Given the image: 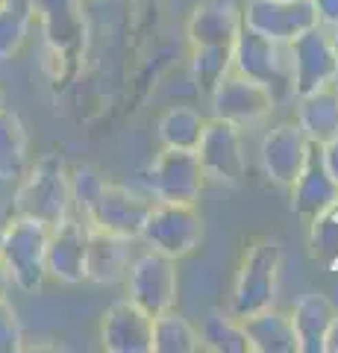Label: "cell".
<instances>
[{
  "instance_id": "cell-1",
  "label": "cell",
  "mask_w": 338,
  "mask_h": 353,
  "mask_svg": "<svg viewBox=\"0 0 338 353\" xmlns=\"http://www.w3.org/2000/svg\"><path fill=\"white\" fill-rule=\"evenodd\" d=\"M71 180V201L77 206L80 218L92 230H103V233H115L124 239H138L145 218L150 212L147 194H138L127 185L109 183L101 176V171L92 165H77L68 171Z\"/></svg>"
},
{
  "instance_id": "cell-2",
  "label": "cell",
  "mask_w": 338,
  "mask_h": 353,
  "mask_svg": "<svg viewBox=\"0 0 338 353\" xmlns=\"http://www.w3.org/2000/svg\"><path fill=\"white\" fill-rule=\"evenodd\" d=\"M74 201H71V180L68 168L59 157H45L32 168L24 171L18 180V192L12 197V215L36 218L47 227H56L59 221L71 215Z\"/></svg>"
},
{
  "instance_id": "cell-3",
  "label": "cell",
  "mask_w": 338,
  "mask_h": 353,
  "mask_svg": "<svg viewBox=\"0 0 338 353\" xmlns=\"http://www.w3.org/2000/svg\"><path fill=\"white\" fill-rule=\"evenodd\" d=\"M279 268H282V248L274 239H256L247 248L242 265L235 274L230 315L238 321L274 306L279 294Z\"/></svg>"
},
{
  "instance_id": "cell-4",
  "label": "cell",
  "mask_w": 338,
  "mask_h": 353,
  "mask_svg": "<svg viewBox=\"0 0 338 353\" xmlns=\"http://www.w3.org/2000/svg\"><path fill=\"white\" fill-rule=\"evenodd\" d=\"M47 233L50 227L36 218L9 215L3 245H0V262L9 271V280L15 289L27 294L39 292L47 280Z\"/></svg>"
},
{
  "instance_id": "cell-5",
  "label": "cell",
  "mask_w": 338,
  "mask_h": 353,
  "mask_svg": "<svg viewBox=\"0 0 338 353\" xmlns=\"http://www.w3.org/2000/svg\"><path fill=\"white\" fill-rule=\"evenodd\" d=\"M233 68L238 74L250 77V80L268 85L271 94L277 97V103L282 101V97H294L291 94L288 41L265 39L262 32L242 24V30H238V36L233 41Z\"/></svg>"
},
{
  "instance_id": "cell-6",
  "label": "cell",
  "mask_w": 338,
  "mask_h": 353,
  "mask_svg": "<svg viewBox=\"0 0 338 353\" xmlns=\"http://www.w3.org/2000/svg\"><path fill=\"white\" fill-rule=\"evenodd\" d=\"M138 239L147 241L150 250H159L171 259H182L203 241V218L194 203L154 201Z\"/></svg>"
},
{
  "instance_id": "cell-7",
  "label": "cell",
  "mask_w": 338,
  "mask_h": 353,
  "mask_svg": "<svg viewBox=\"0 0 338 353\" xmlns=\"http://www.w3.org/2000/svg\"><path fill=\"white\" fill-rule=\"evenodd\" d=\"M209 103H212L215 118H224L230 124H235L238 130H247V127H256L259 121H265L274 112L277 97L271 94L268 85H262L256 80H250V77L238 74L235 68H230L212 88Z\"/></svg>"
},
{
  "instance_id": "cell-8",
  "label": "cell",
  "mask_w": 338,
  "mask_h": 353,
  "mask_svg": "<svg viewBox=\"0 0 338 353\" xmlns=\"http://www.w3.org/2000/svg\"><path fill=\"white\" fill-rule=\"evenodd\" d=\"M124 280H127L129 301L138 303L154 318L168 312L177 303V292H180L177 259H171L159 250H147L136 256Z\"/></svg>"
},
{
  "instance_id": "cell-9",
  "label": "cell",
  "mask_w": 338,
  "mask_h": 353,
  "mask_svg": "<svg viewBox=\"0 0 338 353\" xmlns=\"http://www.w3.org/2000/svg\"><path fill=\"white\" fill-rule=\"evenodd\" d=\"M200 159V168L206 180L224 183V185H242L247 174V159H244V141L242 130L224 118H206L203 136L194 148Z\"/></svg>"
},
{
  "instance_id": "cell-10",
  "label": "cell",
  "mask_w": 338,
  "mask_h": 353,
  "mask_svg": "<svg viewBox=\"0 0 338 353\" xmlns=\"http://www.w3.org/2000/svg\"><path fill=\"white\" fill-rule=\"evenodd\" d=\"M291 53V94L300 97L335 83V50L330 27L312 24L288 41Z\"/></svg>"
},
{
  "instance_id": "cell-11",
  "label": "cell",
  "mask_w": 338,
  "mask_h": 353,
  "mask_svg": "<svg viewBox=\"0 0 338 353\" xmlns=\"http://www.w3.org/2000/svg\"><path fill=\"white\" fill-rule=\"evenodd\" d=\"M203 183H206V174L194 150L162 148V153L154 159V165L147 171V185L156 201L198 203Z\"/></svg>"
},
{
  "instance_id": "cell-12",
  "label": "cell",
  "mask_w": 338,
  "mask_h": 353,
  "mask_svg": "<svg viewBox=\"0 0 338 353\" xmlns=\"http://www.w3.org/2000/svg\"><path fill=\"white\" fill-rule=\"evenodd\" d=\"M242 21L274 41H291L303 30L318 24V15L309 0H247L242 6Z\"/></svg>"
},
{
  "instance_id": "cell-13",
  "label": "cell",
  "mask_w": 338,
  "mask_h": 353,
  "mask_svg": "<svg viewBox=\"0 0 338 353\" xmlns=\"http://www.w3.org/2000/svg\"><path fill=\"white\" fill-rule=\"evenodd\" d=\"M312 141L303 136V130L294 124H279L262 139V168H265V176L279 189H291L294 180L300 176L303 165H306Z\"/></svg>"
},
{
  "instance_id": "cell-14",
  "label": "cell",
  "mask_w": 338,
  "mask_h": 353,
  "mask_svg": "<svg viewBox=\"0 0 338 353\" xmlns=\"http://www.w3.org/2000/svg\"><path fill=\"white\" fill-rule=\"evenodd\" d=\"M101 345L109 353H150L154 350V315L138 303L118 301L103 312Z\"/></svg>"
},
{
  "instance_id": "cell-15",
  "label": "cell",
  "mask_w": 338,
  "mask_h": 353,
  "mask_svg": "<svg viewBox=\"0 0 338 353\" xmlns=\"http://www.w3.org/2000/svg\"><path fill=\"white\" fill-rule=\"evenodd\" d=\"M85 241H89V224L83 218L68 215L50 227L47 233V277L77 285L85 283Z\"/></svg>"
},
{
  "instance_id": "cell-16",
  "label": "cell",
  "mask_w": 338,
  "mask_h": 353,
  "mask_svg": "<svg viewBox=\"0 0 338 353\" xmlns=\"http://www.w3.org/2000/svg\"><path fill=\"white\" fill-rule=\"evenodd\" d=\"M242 24L244 21L238 0H203L194 6L185 32H189L191 48H233Z\"/></svg>"
},
{
  "instance_id": "cell-17",
  "label": "cell",
  "mask_w": 338,
  "mask_h": 353,
  "mask_svg": "<svg viewBox=\"0 0 338 353\" xmlns=\"http://www.w3.org/2000/svg\"><path fill=\"white\" fill-rule=\"evenodd\" d=\"M291 212L303 218L309 224L312 218H318L326 209H332L338 203V185L330 174H326L324 162H321V148L312 145L306 165H303L300 176L291 185Z\"/></svg>"
},
{
  "instance_id": "cell-18",
  "label": "cell",
  "mask_w": 338,
  "mask_h": 353,
  "mask_svg": "<svg viewBox=\"0 0 338 353\" xmlns=\"http://www.w3.org/2000/svg\"><path fill=\"white\" fill-rule=\"evenodd\" d=\"M129 265H133V239L89 227V241H85V280H92L97 285H112L127 277Z\"/></svg>"
},
{
  "instance_id": "cell-19",
  "label": "cell",
  "mask_w": 338,
  "mask_h": 353,
  "mask_svg": "<svg viewBox=\"0 0 338 353\" xmlns=\"http://www.w3.org/2000/svg\"><path fill=\"white\" fill-rule=\"evenodd\" d=\"M36 3V21L41 24L45 41L56 53L68 57L80 48L83 39V12L80 0H32Z\"/></svg>"
},
{
  "instance_id": "cell-20",
  "label": "cell",
  "mask_w": 338,
  "mask_h": 353,
  "mask_svg": "<svg viewBox=\"0 0 338 353\" xmlns=\"http://www.w3.org/2000/svg\"><path fill=\"white\" fill-rule=\"evenodd\" d=\"M338 309L326 294L309 292L294 303L291 312V327L297 336V353H324V339L326 330L335 321Z\"/></svg>"
},
{
  "instance_id": "cell-21",
  "label": "cell",
  "mask_w": 338,
  "mask_h": 353,
  "mask_svg": "<svg viewBox=\"0 0 338 353\" xmlns=\"http://www.w3.org/2000/svg\"><path fill=\"white\" fill-rule=\"evenodd\" d=\"M297 127L312 145H324L338 136V88L321 85L297 97Z\"/></svg>"
},
{
  "instance_id": "cell-22",
  "label": "cell",
  "mask_w": 338,
  "mask_h": 353,
  "mask_svg": "<svg viewBox=\"0 0 338 353\" xmlns=\"http://www.w3.org/2000/svg\"><path fill=\"white\" fill-rule=\"evenodd\" d=\"M250 350L253 353H297V336L291 327V315L268 306L242 321Z\"/></svg>"
},
{
  "instance_id": "cell-23",
  "label": "cell",
  "mask_w": 338,
  "mask_h": 353,
  "mask_svg": "<svg viewBox=\"0 0 338 353\" xmlns=\"http://www.w3.org/2000/svg\"><path fill=\"white\" fill-rule=\"evenodd\" d=\"M30 168V136L18 112L0 109V180L15 183Z\"/></svg>"
},
{
  "instance_id": "cell-24",
  "label": "cell",
  "mask_w": 338,
  "mask_h": 353,
  "mask_svg": "<svg viewBox=\"0 0 338 353\" xmlns=\"http://www.w3.org/2000/svg\"><path fill=\"white\" fill-rule=\"evenodd\" d=\"M32 24H36L32 0H0V62L18 57L30 39Z\"/></svg>"
},
{
  "instance_id": "cell-25",
  "label": "cell",
  "mask_w": 338,
  "mask_h": 353,
  "mask_svg": "<svg viewBox=\"0 0 338 353\" xmlns=\"http://www.w3.org/2000/svg\"><path fill=\"white\" fill-rule=\"evenodd\" d=\"M203 350V339L182 315L173 309L154 318V350L150 353H198Z\"/></svg>"
},
{
  "instance_id": "cell-26",
  "label": "cell",
  "mask_w": 338,
  "mask_h": 353,
  "mask_svg": "<svg viewBox=\"0 0 338 353\" xmlns=\"http://www.w3.org/2000/svg\"><path fill=\"white\" fill-rule=\"evenodd\" d=\"M203 339V350H215V353H253L242 321L235 315L224 312V309H212L203 321L200 330Z\"/></svg>"
},
{
  "instance_id": "cell-27",
  "label": "cell",
  "mask_w": 338,
  "mask_h": 353,
  "mask_svg": "<svg viewBox=\"0 0 338 353\" xmlns=\"http://www.w3.org/2000/svg\"><path fill=\"white\" fill-rule=\"evenodd\" d=\"M206 118L194 106H173L159 118V141L162 148L194 150L203 136Z\"/></svg>"
},
{
  "instance_id": "cell-28",
  "label": "cell",
  "mask_w": 338,
  "mask_h": 353,
  "mask_svg": "<svg viewBox=\"0 0 338 353\" xmlns=\"http://www.w3.org/2000/svg\"><path fill=\"white\" fill-rule=\"evenodd\" d=\"M233 68V48H191V77L194 85L209 97L218 80Z\"/></svg>"
},
{
  "instance_id": "cell-29",
  "label": "cell",
  "mask_w": 338,
  "mask_h": 353,
  "mask_svg": "<svg viewBox=\"0 0 338 353\" xmlns=\"http://www.w3.org/2000/svg\"><path fill=\"white\" fill-rule=\"evenodd\" d=\"M309 253L326 268H338V203L309 221Z\"/></svg>"
},
{
  "instance_id": "cell-30",
  "label": "cell",
  "mask_w": 338,
  "mask_h": 353,
  "mask_svg": "<svg viewBox=\"0 0 338 353\" xmlns=\"http://www.w3.org/2000/svg\"><path fill=\"white\" fill-rule=\"evenodd\" d=\"M24 350V327L15 312V306L0 297V353H18Z\"/></svg>"
},
{
  "instance_id": "cell-31",
  "label": "cell",
  "mask_w": 338,
  "mask_h": 353,
  "mask_svg": "<svg viewBox=\"0 0 338 353\" xmlns=\"http://www.w3.org/2000/svg\"><path fill=\"white\" fill-rule=\"evenodd\" d=\"M315 15H318V24L324 27H335L338 24V0H309Z\"/></svg>"
},
{
  "instance_id": "cell-32",
  "label": "cell",
  "mask_w": 338,
  "mask_h": 353,
  "mask_svg": "<svg viewBox=\"0 0 338 353\" xmlns=\"http://www.w3.org/2000/svg\"><path fill=\"white\" fill-rule=\"evenodd\" d=\"M318 148H321V162H324L326 174H330L335 180V185H338V136L324 141V145H318Z\"/></svg>"
},
{
  "instance_id": "cell-33",
  "label": "cell",
  "mask_w": 338,
  "mask_h": 353,
  "mask_svg": "<svg viewBox=\"0 0 338 353\" xmlns=\"http://www.w3.org/2000/svg\"><path fill=\"white\" fill-rule=\"evenodd\" d=\"M324 353H338V315H335V321L330 324V330H326V339H324Z\"/></svg>"
},
{
  "instance_id": "cell-34",
  "label": "cell",
  "mask_w": 338,
  "mask_h": 353,
  "mask_svg": "<svg viewBox=\"0 0 338 353\" xmlns=\"http://www.w3.org/2000/svg\"><path fill=\"white\" fill-rule=\"evenodd\" d=\"M9 289H12V280H9V271L3 268V262H0V297L9 294Z\"/></svg>"
},
{
  "instance_id": "cell-35",
  "label": "cell",
  "mask_w": 338,
  "mask_h": 353,
  "mask_svg": "<svg viewBox=\"0 0 338 353\" xmlns=\"http://www.w3.org/2000/svg\"><path fill=\"white\" fill-rule=\"evenodd\" d=\"M330 36H332V50H335V85H338V24L330 27Z\"/></svg>"
},
{
  "instance_id": "cell-36",
  "label": "cell",
  "mask_w": 338,
  "mask_h": 353,
  "mask_svg": "<svg viewBox=\"0 0 338 353\" xmlns=\"http://www.w3.org/2000/svg\"><path fill=\"white\" fill-rule=\"evenodd\" d=\"M9 215H12V212H6V209H0V245H3V233H6V224H9Z\"/></svg>"
},
{
  "instance_id": "cell-37",
  "label": "cell",
  "mask_w": 338,
  "mask_h": 353,
  "mask_svg": "<svg viewBox=\"0 0 338 353\" xmlns=\"http://www.w3.org/2000/svg\"><path fill=\"white\" fill-rule=\"evenodd\" d=\"M0 109H3V92H0Z\"/></svg>"
},
{
  "instance_id": "cell-38",
  "label": "cell",
  "mask_w": 338,
  "mask_h": 353,
  "mask_svg": "<svg viewBox=\"0 0 338 353\" xmlns=\"http://www.w3.org/2000/svg\"><path fill=\"white\" fill-rule=\"evenodd\" d=\"M335 88H338V85H335Z\"/></svg>"
}]
</instances>
